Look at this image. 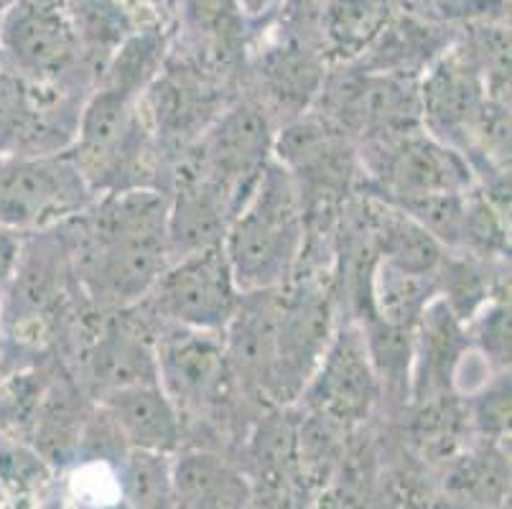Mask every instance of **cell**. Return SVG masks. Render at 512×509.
Instances as JSON below:
<instances>
[{"label":"cell","instance_id":"obj_1","mask_svg":"<svg viewBox=\"0 0 512 509\" xmlns=\"http://www.w3.org/2000/svg\"><path fill=\"white\" fill-rule=\"evenodd\" d=\"M169 194L153 186L107 191L72 219L69 260L87 296L100 306L130 308L151 293L169 265Z\"/></svg>","mask_w":512,"mask_h":509},{"label":"cell","instance_id":"obj_2","mask_svg":"<svg viewBox=\"0 0 512 509\" xmlns=\"http://www.w3.org/2000/svg\"><path fill=\"white\" fill-rule=\"evenodd\" d=\"M306 247V209L286 168L271 158L227 224L222 250L242 293L276 291L296 275Z\"/></svg>","mask_w":512,"mask_h":509},{"label":"cell","instance_id":"obj_3","mask_svg":"<svg viewBox=\"0 0 512 509\" xmlns=\"http://www.w3.org/2000/svg\"><path fill=\"white\" fill-rule=\"evenodd\" d=\"M276 133L271 112L240 102L222 110L192 146L179 153L176 174H189L220 186L235 212L273 158Z\"/></svg>","mask_w":512,"mask_h":509},{"label":"cell","instance_id":"obj_4","mask_svg":"<svg viewBox=\"0 0 512 509\" xmlns=\"http://www.w3.org/2000/svg\"><path fill=\"white\" fill-rule=\"evenodd\" d=\"M360 161L370 174V196L388 204L426 194L472 191L474 184L469 158L434 138L426 128L362 140Z\"/></svg>","mask_w":512,"mask_h":509},{"label":"cell","instance_id":"obj_5","mask_svg":"<svg viewBox=\"0 0 512 509\" xmlns=\"http://www.w3.org/2000/svg\"><path fill=\"white\" fill-rule=\"evenodd\" d=\"M97 194L72 153L13 158L0 171V227L49 230L90 209Z\"/></svg>","mask_w":512,"mask_h":509},{"label":"cell","instance_id":"obj_6","mask_svg":"<svg viewBox=\"0 0 512 509\" xmlns=\"http://www.w3.org/2000/svg\"><path fill=\"white\" fill-rule=\"evenodd\" d=\"M242 291L222 247L174 260L143 301L164 326L222 334L240 306Z\"/></svg>","mask_w":512,"mask_h":509},{"label":"cell","instance_id":"obj_7","mask_svg":"<svg viewBox=\"0 0 512 509\" xmlns=\"http://www.w3.org/2000/svg\"><path fill=\"white\" fill-rule=\"evenodd\" d=\"M332 334V303L327 293L319 286H296L293 280L283 286L268 403L286 408L301 398Z\"/></svg>","mask_w":512,"mask_h":509},{"label":"cell","instance_id":"obj_8","mask_svg":"<svg viewBox=\"0 0 512 509\" xmlns=\"http://www.w3.org/2000/svg\"><path fill=\"white\" fill-rule=\"evenodd\" d=\"M156 367L158 385L181 415L222 408L237 387L222 334L166 326L156 336Z\"/></svg>","mask_w":512,"mask_h":509},{"label":"cell","instance_id":"obj_9","mask_svg":"<svg viewBox=\"0 0 512 509\" xmlns=\"http://www.w3.org/2000/svg\"><path fill=\"white\" fill-rule=\"evenodd\" d=\"M383 390L370 362L360 326H342L332 334L327 352L301 392L309 413H319L349 428L362 423L377 405Z\"/></svg>","mask_w":512,"mask_h":509},{"label":"cell","instance_id":"obj_10","mask_svg":"<svg viewBox=\"0 0 512 509\" xmlns=\"http://www.w3.org/2000/svg\"><path fill=\"white\" fill-rule=\"evenodd\" d=\"M85 375L97 400L125 387L158 382L156 336L136 321L110 319L90 342Z\"/></svg>","mask_w":512,"mask_h":509},{"label":"cell","instance_id":"obj_11","mask_svg":"<svg viewBox=\"0 0 512 509\" xmlns=\"http://www.w3.org/2000/svg\"><path fill=\"white\" fill-rule=\"evenodd\" d=\"M171 176H174V194H169V217H166L169 263L212 247H222L227 224L235 214L230 196L220 186L197 176Z\"/></svg>","mask_w":512,"mask_h":509},{"label":"cell","instance_id":"obj_12","mask_svg":"<svg viewBox=\"0 0 512 509\" xmlns=\"http://www.w3.org/2000/svg\"><path fill=\"white\" fill-rule=\"evenodd\" d=\"M130 451L171 456L184 438V415L158 382L125 387L97 400Z\"/></svg>","mask_w":512,"mask_h":509},{"label":"cell","instance_id":"obj_13","mask_svg":"<svg viewBox=\"0 0 512 509\" xmlns=\"http://www.w3.org/2000/svg\"><path fill=\"white\" fill-rule=\"evenodd\" d=\"M174 509H253L255 494L240 469L209 451H184L171 464Z\"/></svg>","mask_w":512,"mask_h":509},{"label":"cell","instance_id":"obj_14","mask_svg":"<svg viewBox=\"0 0 512 509\" xmlns=\"http://www.w3.org/2000/svg\"><path fill=\"white\" fill-rule=\"evenodd\" d=\"M87 420L90 413L85 400L72 382L59 380L57 385H46L31 428L36 454L54 466H67L69 461L79 459V443Z\"/></svg>","mask_w":512,"mask_h":509},{"label":"cell","instance_id":"obj_15","mask_svg":"<svg viewBox=\"0 0 512 509\" xmlns=\"http://www.w3.org/2000/svg\"><path fill=\"white\" fill-rule=\"evenodd\" d=\"M444 489L449 497L497 509L510 489V464L495 441H484L479 448L451 459Z\"/></svg>","mask_w":512,"mask_h":509},{"label":"cell","instance_id":"obj_16","mask_svg":"<svg viewBox=\"0 0 512 509\" xmlns=\"http://www.w3.org/2000/svg\"><path fill=\"white\" fill-rule=\"evenodd\" d=\"M484 441H500L510 426V377L497 375L495 382L482 385V392L472 403V413H467Z\"/></svg>","mask_w":512,"mask_h":509},{"label":"cell","instance_id":"obj_17","mask_svg":"<svg viewBox=\"0 0 512 509\" xmlns=\"http://www.w3.org/2000/svg\"><path fill=\"white\" fill-rule=\"evenodd\" d=\"M469 321H474V339L479 344V354L505 367L510 362V308L507 303H484Z\"/></svg>","mask_w":512,"mask_h":509},{"label":"cell","instance_id":"obj_18","mask_svg":"<svg viewBox=\"0 0 512 509\" xmlns=\"http://www.w3.org/2000/svg\"><path fill=\"white\" fill-rule=\"evenodd\" d=\"M428 509H490V507H479V504L464 502V499H456V497H449V494H444V497L436 499Z\"/></svg>","mask_w":512,"mask_h":509},{"label":"cell","instance_id":"obj_19","mask_svg":"<svg viewBox=\"0 0 512 509\" xmlns=\"http://www.w3.org/2000/svg\"><path fill=\"white\" fill-rule=\"evenodd\" d=\"M44 509H67V507H64V504H49V507H44Z\"/></svg>","mask_w":512,"mask_h":509}]
</instances>
